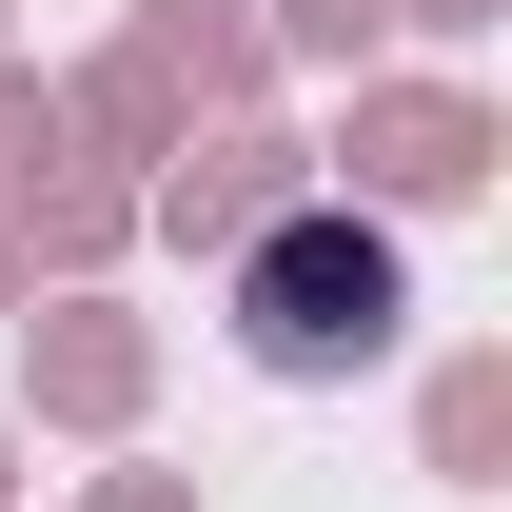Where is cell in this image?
<instances>
[{
	"label": "cell",
	"instance_id": "obj_1",
	"mask_svg": "<svg viewBox=\"0 0 512 512\" xmlns=\"http://www.w3.org/2000/svg\"><path fill=\"white\" fill-rule=\"evenodd\" d=\"M375 335H394V237L375 217H276L237 256V355L256 375H355Z\"/></svg>",
	"mask_w": 512,
	"mask_h": 512
}]
</instances>
